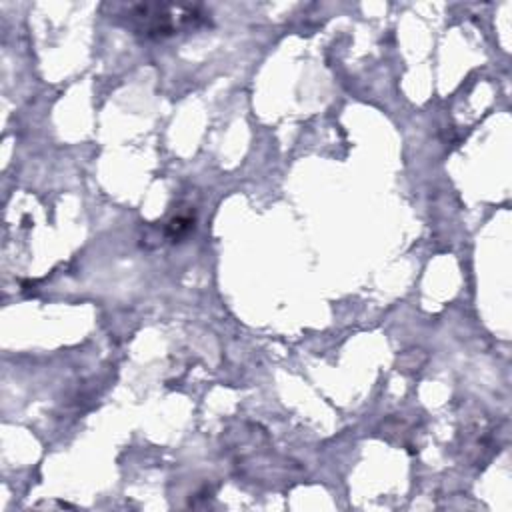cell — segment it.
<instances>
[{"mask_svg": "<svg viewBox=\"0 0 512 512\" xmlns=\"http://www.w3.org/2000/svg\"><path fill=\"white\" fill-rule=\"evenodd\" d=\"M128 16L142 22L138 32L144 36H170L178 30L180 24L198 20L204 14H198L190 6H168V4H138L128 8Z\"/></svg>", "mask_w": 512, "mask_h": 512, "instance_id": "obj_1", "label": "cell"}]
</instances>
